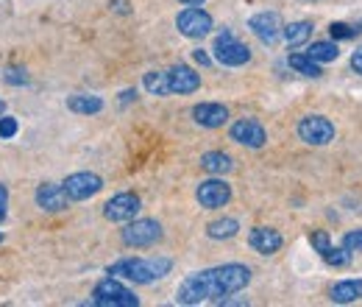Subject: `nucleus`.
Masks as SVG:
<instances>
[{
  "label": "nucleus",
  "instance_id": "nucleus-1",
  "mask_svg": "<svg viewBox=\"0 0 362 307\" xmlns=\"http://www.w3.org/2000/svg\"><path fill=\"white\" fill-rule=\"evenodd\" d=\"M251 282V271L245 265L229 263V265H218L209 271H198L190 274L178 288V301L181 304H201L207 299H221V296H232L237 290H243Z\"/></svg>",
  "mask_w": 362,
  "mask_h": 307
},
{
  "label": "nucleus",
  "instance_id": "nucleus-2",
  "mask_svg": "<svg viewBox=\"0 0 362 307\" xmlns=\"http://www.w3.org/2000/svg\"><path fill=\"white\" fill-rule=\"evenodd\" d=\"M170 271V260L167 257H156V260H117L109 274L112 276H123V279H131V282H139V285H148L159 276H164Z\"/></svg>",
  "mask_w": 362,
  "mask_h": 307
},
{
  "label": "nucleus",
  "instance_id": "nucleus-3",
  "mask_svg": "<svg viewBox=\"0 0 362 307\" xmlns=\"http://www.w3.org/2000/svg\"><path fill=\"white\" fill-rule=\"evenodd\" d=\"M92 301L98 307H137L139 304V299L126 285H120L117 279H103L95 288V299Z\"/></svg>",
  "mask_w": 362,
  "mask_h": 307
},
{
  "label": "nucleus",
  "instance_id": "nucleus-4",
  "mask_svg": "<svg viewBox=\"0 0 362 307\" xmlns=\"http://www.w3.org/2000/svg\"><path fill=\"white\" fill-rule=\"evenodd\" d=\"M298 137L307 145H326L334 140V126H331V120H326L320 115H307L298 123Z\"/></svg>",
  "mask_w": 362,
  "mask_h": 307
},
{
  "label": "nucleus",
  "instance_id": "nucleus-5",
  "mask_svg": "<svg viewBox=\"0 0 362 307\" xmlns=\"http://www.w3.org/2000/svg\"><path fill=\"white\" fill-rule=\"evenodd\" d=\"M215 59L221 65H226V67H240V65H245L251 59V51L243 42H237L229 31H223L218 37V45H215Z\"/></svg>",
  "mask_w": 362,
  "mask_h": 307
},
{
  "label": "nucleus",
  "instance_id": "nucleus-6",
  "mask_svg": "<svg viewBox=\"0 0 362 307\" xmlns=\"http://www.w3.org/2000/svg\"><path fill=\"white\" fill-rule=\"evenodd\" d=\"M162 238V226L150 218H142V221H131L126 229H123V243L126 246H134V249H142V246H150Z\"/></svg>",
  "mask_w": 362,
  "mask_h": 307
},
{
  "label": "nucleus",
  "instance_id": "nucleus-7",
  "mask_svg": "<svg viewBox=\"0 0 362 307\" xmlns=\"http://www.w3.org/2000/svg\"><path fill=\"white\" fill-rule=\"evenodd\" d=\"M62 188H64L67 199H73V201H84V199H92L95 193H101L103 179H101L98 174L84 171V174H73V176H67V182H64Z\"/></svg>",
  "mask_w": 362,
  "mask_h": 307
},
{
  "label": "nucleus",
  "instance_id": "nucleus-8",
  "mask_svg": "<svg viewBox=\"0 0 362 307\" xmlns=\"http://www.w3.org/2000/svg\"><path fill=\"white\" fill-rule=\"evenodd\" d=\"M175 26H178V31L184 37L201 40V37H207L212 31V17L207 12H201V9H184L175 17Z\"/></svg>",
  "mask_w": 362,
  "mask_h": 307
},
{
  "label": "nucleus",
  "instance_id": "nucleus-9",
  "mask_svg": "<svg viewBox=\"0 0 362 307\" xmlns=\"http://www.w3.org/2000/svg\"><path fill=\"white\" fill-rule=\"evenodd\" d=\"M137 213H139V196H134V193H120V196L109 199L103 207V215L114 224H128V221H134Z\"/></svg>",
  "mask_w": 362,
  "mask_h": 307
},
{
  "label": "nucleus",
  "instance_id": "nucleus-10",
  "mask_svg": "<svg viewBox=\"0 0 362 307\" xmlns=\"http://www.w3.org/2000/svg\"><path fill=\"white\" fill-rule=\"evenodd\" d=\"M251 31L265 42V45H276L279 40H282V17L276 15V12H262V15H257V17H251Z\"/></svg>",
  "mask_w": 362,
  "mask_h": 307
},
{
  "label": "nucleus",
  "instance_id": "nucleus-11",
  "mask_svg": "<svg viewBox=\"0 0 362 307\" xmlns=\"http://www.w3.org/2000/svg\"><path fill=\"white\" fill-rule=\"evenodd\" d=\"M229 199H232V188H229L226 182H221V179H207V182H201V188H198V201H201V207H207V210L226 207Z\"/></svg>",
  "mask_w": 362,
  "mask_h": 307
},
{
  "label": "nucleus",
  "instance_id": "nucleus-12",
  "mask_svg": "<svg viewBox=\"0 0 362 307\" xmlns=\"http://www.w3.org/2000/svg\"><path fill=\"white\" fill-rule=\"evenodd\" d=\"M167 84H170V95L173 92L187 95V92H196L201 87V76L187 65H175V67L167 70Z\"/></svg>",
  "mask_w": 362,
  "mask_h": 307
},
{
  "label": "nucleus",
  "instance_id": "nucleus-13",
  "mask_svg": "<svg viewBox=\"0 0 362 307\" xmlns=\"http://www.w3.org/2000/svg\"><path fill=\"white\" fill-rule=\"evenodd\" d=\"M232 140L240 142V145H248V148H262L265 140H268V134H265V128L257 120L243 117V120H237L232 126Z\"/></svg>",
  "mask_w": 362,
  "mask_h": 307
},
{
  "label": "nucleus",
  "instance_id": "nucleus-14",
  "mask_svg": "<svg viewBox=\"0 0 362 307\" xmlns=\"http://www.w3.org/2000/svg\"><path fill=\"white\" fill-rule=\"evenodd\" d=\"M37 204L45 213H62V210H67V193H64L62 185L45 182V185L37 188Z\"/></svg>",
  "mask_w": 362,
  "mask_h": 307
},
{
  "label": "nucleus",
  "instance_id": "nucleus-15",
  "mask_svg": "<svg viewBox=\"0 0 362 307\" xmlns=\"http://www.w3.org/2000/svg\"><path fill=\"white\" fill-rule=\"evenodd\" d=\"M193 117L198 126L204 128H221L226 120H229V109L223 103H198L193 109Z\"/></svg>",
  "mask_w": 362,
  "mask_h": 307
},
{
  "label": "nucleus",
  "instance_id": "nucleus-16",
  "mask_svg": "<svg viewBox=\"0 0 362 307\" xmlns=\"http://www.w3.org/2000/svg\"><path fill=\"white\" fill-rule=\"evenodd\" d=\"M251 249L259 251V254H276L282 249V235L276 229H268V226H257L251 229V238H248Z\"/></svg>",
  "mask_w": 362,
  "mask_h": 307
},
{
  "label": "nucleus",
  "instance_id": "nucleus-17",
  "mask_svg": "<svg viewBox=\"0 0 362 307\" xmlns=\"http://www.w3.org/2000/svg\"><path fill=\"white\" fill-rule=\"evenodd\" d=\"M329 299L337 301V304H348V301L362 299V279H345V282H337V285L329 290Z\"/></svg>",
  "mask_w": 362,
  "mask_h": 307
},
{
  "label": "nucleus",
  "instance_id": "nucleus-18",
  "mask_svg": "<svg viewBox=\"0 0 362 307\" xmlns=\"http://www.w3.org/2000/svg\"><path fill=\"white\" fill-rule=\"evenodd\" d=\"M201 168L207 174H229L232 171V157L229 154H221V151H209L201 157Z\"/></svg>",
  "mask_w": 362,
  "mask_h": 307
},
{
  "label": "nucleus",
  "instance_id": "nucleus-19",
  "mask_svg": "<svg viewBox=\"0 0 362 307\" xmlns=\"http://www.w3.org/2000/svg\"><path fill=\"white\" fill-rule=\"evenodd\" d=\"M282 37L287 40V45H304L309 37H312V23H307V20H301V23H290V26H284L282 28Z\"/></svg>",
  "mask_w": 362,
  "mask_h": 307
},
{
  "label": "nucleus",
  "instance_id": "nucleus-20",
  "mask_svg": "<svg viewBox=\"0 0 362 307\" xmlns=\"http://www.w3.org/2000/svg\"><path fill=\"white\" fill-rule=\"evenodd\" d=\"M67 106H70L73 112H78V115H95V112L103 109V101H101L98 95H73V98L67 101Z\"/></svg>",
  "mask_w": 362,
  "mask_h": 307
},
{
  "label": "nucleus",
  "instance_id": "nucleus-21",
  "mask_svg": "<svg viewBox=\"0 0 362 307\" xmlns=\"http://www.w3.org/2000/svg\"><path fill=\"white\" fill-rule=\"evenodd\" d=\"M237 232H240V224H237L234 218L215 221V224H209V229H207V235H209L212 240H229V238H234Z\"/></svg>",
  "mask_w": 362,
  "mask_h": 307
},
{
  "label": "nucleus",
  "instance_id": "nucleus-22",
  "mask_svg": "<svg viewBox=\"0 0 362 307\" xmlns=\"http://www.w3.org/2000/svg\"><path fill=\"white\" fill-rule=\"evenodd\" d=\"M307 56L320 65V62H334V59L340 56V51H337L334 42H312L309 51H307Z\"/></svg>",
  "mask_w": 362,
  "mask_h": 307
},
{
  "label": "nucleus",
  "instance_id": "nucleus-23",
  "mask_svg": "<svg viewBox=\"0 0 362 307\" xmlns=\"http://www.w3.org/2000/svg\"><path fill=\"white\" fill-rule=\"evenodd\" d=\"M145 90L150 92V95H170V84H167V70L164 73H156V70H150V73H145Z\"/></svg>",
  "mask_w": 362,
  "mask_h": 307
},
{
  "label": "nucleus",
  "instance_id": "nucleus-24",
  "mask_svg": "<svg viewBox=\"0 0 362 307\" xmlns=\"http://www.w3.org/2000/svg\"><path fill=\"white\" fill-rule=\"evenodd\" d=\"M290 67H293V70H298L301 76H312V78H318V76H320L318 62H312L309 56H301V53H293V56H290Z\"/></svg>",
  "mask_w": 362,
  "mask_h": 307
},
{
  "label": "nucleus",
  "instance_id": "nucleus-25",
  "mask_svg": "<svg viewBox=\"0 0 362 307\" xmlns=\"http://www.w3.org/2000/svg\"><path fill=\"white\" fill-rule=\"evenodd\" d=\"M323 260L329 263V265H334V268H343V265H348V260H351V254H348V249H329L326 254H323Z\"/></svg>",
  "mask_w": 362,
  "mask_h": 307
},
{
  "label": "nucleus",
  "instance_id": "nucleus-26",
  "mask_svg": "<svg viewBox=\"0 0 362 307\" xmlns=\"http://www.w3.org/2000/svg\"><path fill=\"white\" fill-rule=\"evenodd\" d=\"M329 34H331V40H351V37L356 34V28H351V26H345V23H331V26H329Z\"/></svg>",
  "mask_w": 362,
  "mask_h": 307
},
{
  "label": "nucleus",
  "instance_id": "nucleus-27",
  "mask_svg": "<svg viewBox=\"0 0 362 307\" xmlns=\"http://www.w3.org/2000/svg\"><path fill=\"white\" fill-rule=\"evenodd\" d=\"M17 134V120L15 117H6V115H0V137L9 140Z\"/></svg>",
  "mask_w": 362,
  "mask_h": 307
},
{
  "label": "nucleus",
  "instance_id": "nucleus-28",
  "mask_svg": "<svg viewBox=\"0 0 362 307\" xmlns=\"http://www.w3.org/2000/svg\"><path fill=\"white\" fill-rule=\"evenodd\" d=\"M309 243L318 249V254H320V257H323V254L331 249V243H329V235H326V232H315V235L309 238Z\"/></svg>",
  "mask_w": 362,
  "mask_h": 307
},
{
  "label": "nucleus",
  "instance_id": "nucleus-29",
  "mask_svg": "<svg viewBox=\"0 0 362 307\" xmlns=\"http://www.w3.org/2000/svg\"><path fill=\"white\" fill-rule=\"evenodd\" d=\"M343 249L348 251H362V232H348L343 238Z\"/></svg>",
  "mask_w": 362,
  "mask_h": 307
},
{
  "label": "nucleus",
  "instance_id": "nucleus-30",
  "mask_svg": "<svg viewBox=\"0 0 362 307\" xmlns=\"http://www.w3.org/2000/svg\"><path fill=\"white\" fill-rule=\"evenodd\" d=\"M6 207H9V190L6 185H0V224L6 221Z\"/></svg>",
  "mask_w": 362,
  "mask_h": 307
},
{
  "label": "nucleus",
  "instance_id": "nucleus-31",
  "mask_svg": "<svg viewBox=\"0 0 362 307\" xmlns=\"http://www.w3.org/2000/svg\"><path fill=\"white\" fill-rule=\"evenodd\" d=\"M6 81H9V84H26L28 78H26L23 70H9V73H6Z\"/></svg>",
  "mask_w": 362,
  "mask_h": 307
},
{
  "label": "nucleus",
  "instance_id": "nucleus-32",
  "mask_svg": "<svg viewBox=\"0 0 362 307\" xmlns=\"http://www.w3.org/2000/svg\"><path fill=\"white\" fill-rule=\"evenodd\" d=\"M351 67H354L356 73H362V51H354V56H351Z\"/></svg>",
  "mask_w": 362,
  "mask_h": 307
},
{
  "label": "nucleus",
  "instance_id": "nucleus-33",
  "mask_svg": "<svg viewBox=\"0 0 362 307\" xmlns=\"http://www.w3.org/2000/svg\"><path fill=\"white\" fill-rule=\"evenodd\" d=\"M193 59H196V62H198V65H204V67H207V65H209V56H207V53H204V51H196V53H193Z\"/></svg>",
  "mask_w": 362,
  "mask_h": 307
},
{
  "label": "nucleus",
  "instance_id": "nucleus-34",
  "mask_svg": "<svg viewBox=\"0 0 362 307\" xmlns=\"http://www.w3.org/2000/svg\"><path fill=\"white\" fill-rule=\"evenodd\" d=\"M178 3H187V6H201L204 0H178Z\"/></svg>",
  "mask_w": 362,
  "mask_h": 307
},
{
  "label": "nucleus",
  "instance_id": "nucleus-35",
  "mask_svg": "<svg viewBox=\"0 0 362 307\" xmlns=\"http://www.w3.org/2000/svg\"><path fill=\"white\" fill-rule=\"evenodd\" d=\"M3 112H6V103H3V101H0V115H3Z\"/></svg>",
  "mask_w": 362,
  "mask_h": 307
},
{
  "label": "nucleus",
  "instance_id": "nucleus-36",
  "mask_svg": "<svg viewBox=\"0 0 362 307\" xmlns=\"http://www.w3.org/2000/svg\"><path fill=\"white\" fill-rule=\"evenodd\" d=\"M0 243H3V232H0Z\"/></svg>",
  "mask_w": 362,
  "mask_h": 307
}]
</instances>
